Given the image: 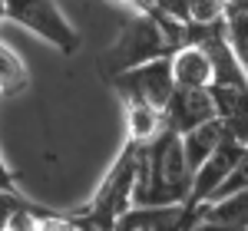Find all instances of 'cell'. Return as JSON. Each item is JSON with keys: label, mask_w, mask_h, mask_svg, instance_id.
Masks as SVG:
<instances>
[{"label": "cell", "mask_w": 248, "mask_h": 231, "mask_svg": "<svg viewBox=\"0 0 248 231\" xmlns=\"http://www.w3.org/2000/svg\"><path fill=\"white\" fill-rule=\"evenodd\" d=\"M229 17L225 0H189L186 3V23L189 27H218Z\"/></svg>", "instance_id": "cell-13"}, {"label": "cell", "mask_w": 248, "mask_h": 231, "mask_svg": "<svg viewBox=\"0 0 248 231\" xmlns=\"http://www.w3.org/2000/svg\"><path fill=\"white\" fill-rule=\"evenodd\" d=\"M136 159H139V145L136 142H126L123 152L113 159V165L106 169L103 182L96 185L93 198L73 215L83 231H116L119 218L133 208Z\"/></svg>", "instance_id": "cell-3"}, {"label": "cell", "mask_w": 248, "mask_h": 231, "mask_svg": "<svg viewBox=\"0 0 248 231\" xmlns=\"http://www.w3.org/2000/svg\"><path fill=\"white\" fill-rule=\"evenodd\" d=\"M186 3H189V0H153L155 14L175 20V23H186Z\"/></svg>", "instance_id": "cell-15"}, {"label": "cell", "mask_w": 248, "mask_h": 231, "mask_svg": "<svg viewBox=\"0 0 248 231\" xmlns=\"http://www.w3.org/2000/svg\"><path fill=\"white\" fill-rule=\"evenodd\" d=\"M3 7H7V20H14L17 27L30 30L33 37L46 40L63 57L79 53L83 37L53 0H3Z\"/></svg>", "instance_id": "cell-4"}, {"label": "cell", "mask_w": 248, "mask_h": 231, "mask_svg": "<svg viewBox=\"0 0 248 231\" xmlns=\"http://www.w3.org/2000/svg\"><path fill=\"white\" fill-rule=\"evenodd\" d=\"M195 215L186 205H162V208H139L133 205L119 218L116 231H189Z\"/></svg>", "instance_id": "cell-8"}, {"label": "cell", "mask_w": 248, "mask_h": 231, "mask_svg": "<svg viewBox=\"0 0 248 231\" xmlns=\"http://www.w3.org/2000/svg\"><path fill=\"white\" fill-rule=\"evenodd\" d=\"M189 231H248V228H225V225H212V221H202V218H195V225Z\"/></svg>", "instance_id": "cell-19"}, {"label": "cell", "mask_w": 248, "mask_h": 231, "mask_svg": "<svg viewBox=\"0 0 248 231\" xmlns=\"http://www.w3.org/2000/svg\"><path fill=\"white\" fill-rule=\"evenodd\" d=\"M229 3V10H242V14H248V0H225Z\"/></svg>", "instance_id": "cell-20"}, {"label": "cell", "mask_w": 248, "mask_h": 231, "mask_svg": "<svg viewBox=\"0 0 248 231\" xmlns=\"http://www.w3.org/2000/svg\"><path fill=\"white\" fill-rule=\"evenodd\" d=\"M20 205H23V198L17 192H0V231L7 228V221H10V215L17 212Z\"/></svg>", "instance_id": "cell-16"}, {"label": "cell", "mask_w": 248, "mask_h": 231, "mask_svg": "<svg viewBox=\"0 0 248 231\" xmlns=\"http://www.w3.org/2000/svg\"><path fill=\"white\" fill-rule=\"evenodd\" d=\"M172 50H175L172 37L159 14H129L123 20L116 40L99 57V70H103V79L109 83V79L123 76V73H129L142 63L169 57Z\"/></svg>", "instance_id": "cell-2"}, {"label": "cell", "mask_w": 248, "mask_h": 231, "mask_svg": "<svg viewBox=\"0 0 248 231\" xmlns=\"http://www.w3.org/2000/svg\"><path fill=\"white\" fill-rule=\"evenodd\" d=\"M116 3H123L129 14H155L153 0H116Z\"/></svg>", "instance_id": "cell-18"}, {"label": "cell", "mask_w": 248, "mask_h": 231, "mask_svg": "<svg viewBox=\"0 0 248 231\" xmlns=\"http://www.w3.org/2000/svg\"><path fill=\"white\" fill-rule=\"evenodd\" d=\"M212 119H215V102L209 89H175L166 106V129L175 135H186Z\"/></svg>", "instance_id": "cell-6"}, {"label": "cell", "mask_w": 248, "mask_h": 231, "mask_svg": "<svg viewBox=\"0 0 248 231\" xmlns=\"http://www.w3.org/2000/svg\"><path fill=\"white\" fill-rule=\"evenodd\" d=\"M30 89V70L14 46L0 43V96H20Z\"/></svg>", "instance_id": "cell-11"}, {"label": "cell", "mask_w": 248, "mask_h": 231, "mask_svg": "<svg viewBox=\"0 0 248 231\" xmlns=\"http://www.w3.org/2000/svg\"><path fill=\"white\" fill-rule=\"evenodd\" d=\"M179 139H182L186 162H189V169L195 172V169L218 149V142L225 139V126H222L218 119H212V122H205V126H199V129H192V132H186V135H179Z\"/></svg>", "instance_id": "cell-9"}, {"label": "cell", "mask_w": 248, "mask_h": 231, "mask_svg": "<svg viewBox=\"0 0 248 231\" xmlns=\"http://www.w3.org/2000/svg\"><path fill=\"white\" fill-rule=\"evenodd\" d=\"M169 73L175 89H209L215 79V66L202 43H182L169 53Z\"/></svg>", "instance_id": "cell-7"}, {"label": "cell", "mask_w": 248, "mask_h": 231, "mask_svg": "<svg viewBox=\"0 0 248 231\" xmlns=\"http://www.w3.org/2000/svg\"><path fill=\"white\" fill-rule=\"evenodd\" d=\"M0 192H17V182H14V172H10L3 152H0Z\"/></svg>", "instance_id": "cell-17"}, {"label": "cell", "mask_w": 248, "mask_h": 231, "mask_svg": "<svg viewBox=\"0 0 248 231\" xmlns=\"http://www.w3.org/2000/svg\"><path fill=\"white\" fill-rule=\"evenodd\" d=\"M189 192L192 169L186 162V152H182V139L169 129H162L149 145H139L133 205H139V208L186 205Z\"/></svg>", "instance_id": "cell-1"}, {"label": "cell", "mask_w": 248, "mask_h": 231, "mask_svg": "<svg viewBox=\"0 0 248 231\" xmlns=\"http://www.w3.org/2000/svg\"><path fill=\"white\" fill-rule=\"evenodd\" d=\"M162 129H166V113L149 106H126V142L149 145Z\"/></svg>", "instance_id": "cell-10"}, {"label": "cell", "mask_w": 248, "mask_h": 231, "mask_svg": "<svg viewBox=\"0 0 248 231\" xmlns=\"http://www.w3.org/2000/svg\"><path fill=\"white\" fill-rule=\"evenodd\" d=\"M109 86L123 96L126 106H149V109L166 113L172 93H175V83H172V73H169V57L142 63L129 73L109 79Z\"/></svg>", "instance_id": "cell-5"}, {"label": "cell", "mask_w": 248, "mask_h": 231, "mask_svg": "<svg viewBox=\"0 0 248 231\" xmlns=\"http://www.w3.org/2000/svg\"><path fill=\"white\" fill-rule=\"evenodd\" d=\"M7 20V7H3V0H0V23Z\"/></svg>", "instance_id": "cell-21"}, {"label": "cell", "mask_w": 248, "mask_h": 231, "mask_svg": "<svg viewBox=\"0 0 248 231\" xmlns=\"http://www.w3.org/2000/svg\"><path fill=\"white\" fill-rule=\"evenodd\" d=\"M225 43H229L235 63L242 66V73L248 79V14L242 10H229L225 17Z\"/></svg>", "instance_id": "cell-12"}, {"label": "cell", "mask_w": 248, "mask_h": 231, "mask_svg": "<svg viewBox=\"0 0 248 231\" xmlns=\"http://www.w3.org/2000/svg\"><path fill=\"white\" fill-rule=\"evenodd\" d=\"M40 231H83L73 215H57V212H40Z\"/></svg>", "instance_id": "cell-14"}]
</instances>
